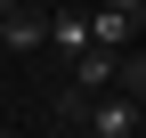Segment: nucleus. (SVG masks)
Masks as SVG:
<instances>
[{"label": "nucleus", "instance_id": "nucleus-1", "mask_svg": "<svg viewBox=\"0 0 146 138\" xmlns=\"http://www.w3.org/2000/svg\"><path fill=\"white\" fill-rule=\"evenodd\" d=\"M81 130H89V138H138V130H146V98H130V90L114 81V90H98V98L81 106Z\"/></svg>", "mask_w": 146, "mask_h": 138}, {"label": "nucleus", "instance_id": "nucleus-2", "mask_svg": "<svg viewBox=\"0 0 146 138\" xmlns=\"http://www.w3.org/2000/svg\"><path fill=\"white\" fill-rule=\"evenodd\" d=\"M89 33H98L106 49H138L146 41V8L138 0H98V8H89Z\"/></svg>", "mask_w": 146, "mask_h": 138}, {"label": "nucleus", "instance_id": "nucleus-3", "mask_svg": "<svg viewBox=\"0 0 146 138\" xmlns=\"http://www.w3.org/2000/svg\"><path fill=\"white\" fill-rule=\"evenodd\" d=\"M49 16L41 0H16V8H0V49H49Z\"/></svg>", "mask_w": 146, "mask_h": 138}, {"label": "nucleus", "instance_id": "nucleus-4", "mask_svg": "<svg viewBox=\"0 0 146 138\" xmlns=\"http://www.w3.org/2000/svg\"><path fill=\"white\" fill-rule=\"evenodd\" d=\"M65 65H73V90H81V98H98V90L122 81V49H106V41H89L81 57H65Z\"/></svg>", "mask_w": 146, "mask_h": 138}, {"label": "nucleus", "instance_id": "nucleus-5", "mask_svg": "<svg viewBox=\"0 0 146 138\" xmlns=\"http://www.w3.org/2000/svg\"><path fill=\"white\" fill-rule=\"evenodd\" d=\"M89 41H98V33H89V8H57L49 16V49H57V57H81Z\"/></svg>", "mask_w": 146, "mask_h": 138}, {"label": "nucleus", "instance_id": "nucleus-6", "mask_svg": "<svg viewBox=\"0 0 146 138\" xmlns=\"http://www.w3.org/2000/svg\"><path fill=\"white\" fill-rule=\"evenodd\" d=\"M122 90L146 98V49H122Z\"/></svg>", "mask_w": 146, "mask_h": 138}, {"label": "nucleus", "instance_id": "nucleus-7", "mask_svg": "<svg viewBox=\"0 0 146 138\" xmlns=\"http://www.w3.org/2000/svg\"><path fill=\"white\" fill-rule=\"evenodd\" d=\"M138 8H146V0H138Z\"/></svg>", "mask_w": 146, "mask_h": 138}]
</instances>
